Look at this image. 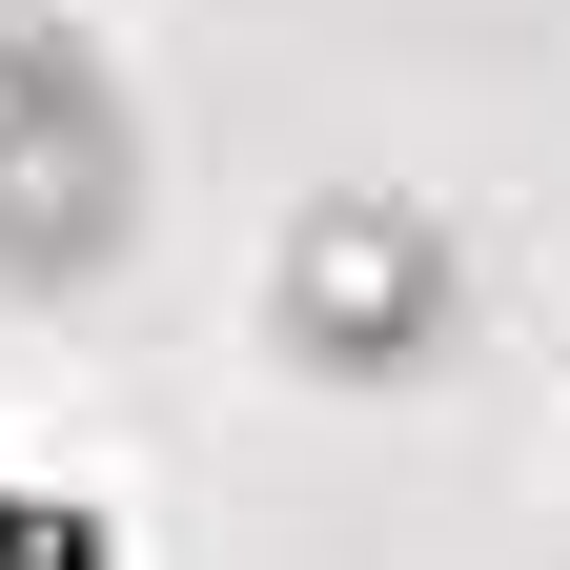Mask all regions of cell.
<instances>
[{
	"instance_id": "obj_2",
	"label": "cell",
	"mask_w": 570,
	"mask_h": 570,
	"mask_svg": "<svg viewBox=\"0 0 570 570\" xmlns=\"http://www.w3.org/2000/svg\"><path fill=\"white\" fill-rule=\"evenodd\" d=\"M265 326H285L306 387H407V367H449V326H469L449 204H407V184H306L285 245H265Z\"/></svg>"
},
{
	"instance_id": "obj_1",
	"label": "cell",
	"mask_w": 570,
	"mask_h": 570,
	"mask_svg": "<svg viewBox=\"0 0 570 570\" xmlns=\"http://www.w3.org/2000/svg\"><path fill=\"white\" fill-rule=\"evenodd\" d=\"M122 245H142V122L102 82V41L21 0V41H0V285L61 306V285H122Z\"/></svg>"
}]
</instances>
